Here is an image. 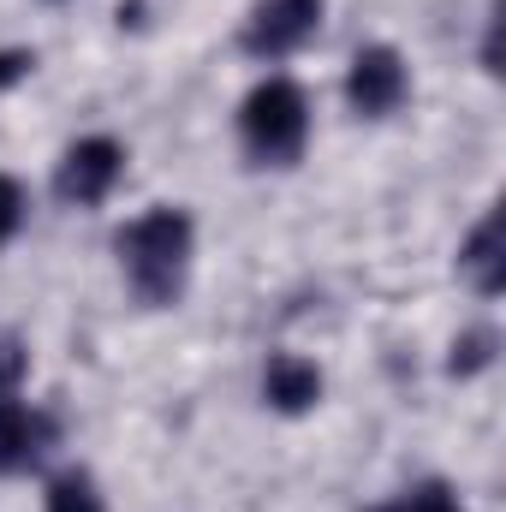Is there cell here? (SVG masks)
Segmentation results:
<instances>
[{
  "instance_id": "obj_1",
  "label": "cell",
  "mask_w": 506,
  "mask_h": 512,
  "mask_svg": "<svg viewBox=\"0 0 506 512\" xmlns=\"http://www.w3.org/2000/svg\"><path fill=\"white\" fill-rule=\"evenodd\" d=\"M120 262L131 274V292L143 304H173L191 262V215L185 209H149L120 233Z\"/></svg>"
},
{
  "instance_id": "obj_2",
  "label": "cell",
  "mask_w": 506,
  "mask_h": 512,
  "mask_svg": "<svg viewBox=\"0 0 506 512\" xmlns=\"http://www.w3.org/2000/svg\"><path fill=\"white\" fill-rule=\"evenodd\" d=\"M239 131H245V149H251L262 167H286L298 161L304 137H310V102L292 78H268L256 84L239 108Z\"/></svg>"
},
{
  "instance_id": "obj_3",
  "label": "cell",
  "mask_w": 506,
  "mask_h": 512,
  "mask_svg": "<svg viewBox=\"0 0 506 512\" xmlns=\"http://www.w3.org/2000/svg\"><path fill=\"white\" fill-rule=\"evenodd\" d=\"M120 173H126V149H120L114 137H78V143L60 155L54 191H60V203L90 209V203H102V197L120 185Z\"/></svg>"
},
{
  "instance_id": "obj_4",
  "label": "cell",
  "mask_w": 506,
  "mask_h": 512,
  "mask_svg": "<svg viewBox=\"0 0 506 512\" xmlns=\"http://www.w3.org/2000/svg\"><path fill=\"white\" fill-rule=\"evenodd\" d=\"M322 24V0H262L251 18H245V54L256 60H280L292 48H304Z\"/></svg>"
},
{
  "instance_id": "obj_5",
  "label": "cell",
  "mask_w": 506,
  "mask_h": 512,
  "mask_svg": "<svg viewBox=\"0 0 506 512\" xmlns=\"http://www.w3.org/2000/svg\"><path fill=\"white\" fill-rule=\"evenodd\" d=\"M405 90H411V78H405V60H399L387 42L364 48V54L352 60V72H346V102H352V114H364V120L393 114V108L405 102Z\"/></svg>"
},
{
  "instance_id": "obj_6",
  "label": "cell",
  "mask_w": 506,
  "mask_h": 512,
  "mask_svg": "<svg viewBox=\"0 0 506 512\" xmlns=\"http://www.w3.org/2000/svg\"><path fill=\"white\" fill-rule=\"evenodd\" d=\"M54 441V423L42 411H30L24 399L0 393V471H30Z\"/></svg>"
},
{
  "instance_id": "obj_7",
  "label": "cell",
  "mask_w": 506,
  "mask_h": 512,
  "mask_svg": "<svg viewBox=\"0 0 506 512\" xmlns=\"http://www.w3.org/2000/svg\"><path fill=\"white\" fill-rule=\"evenodd\" d=\"M262 393H268V405H274V411L298 417V411H310V405L322 399V370H316L310 358H292V352H280V358H268Z\"/></svg>"
},
{
  "instance_id": "obj_8",
  "label": "cell",
  "mask_w": 506,
  "mask_h": 512,
  "mask_svg": "<svg viewBox=\"0 0 506 512\" xmlns=\"http://www.w3.org/2000/svg\"><path fill=\"white\" fill-rule=\"evenodd\" d=\"M459 268H465V280L483 292V298H495L506 280L501 268V215H483L477 221V233L465 239V251H459Z\"/></svg>"
},
{
  "instance_id": "obj_9",
  "label": "cell",
  "mask_w": 506,
  "mask_h": 512,
  "mask_svg": "<svg viewBox=\"0 0 506 512\" xmlns=\"http://www.w3.org/2000/svg\"><path fill=\"white\" fill-rule=\"evenodd\" d=\"M48 512H102V495H96V477L90 471H66L48 483Z\"/></svg>"
},
{
  "instance_id": "obj_10",
  "label": "cell",
  "mask_w": 506,
  "mask_h": 512,
  "mask_svg": "<svg viewBox=\"0 0 506 512\" xmlns=\"http://www.w3.org/2000/svg\"><path fill=\"white\" fill-rule=\"evenodd\" d=\"M489 364H495V334H489V328H471V334L453 340V358H447L453 376H477V370H489Z\"/></svg>"
},
{
  "instance_id": "obj_11",
  "label": "cell",
  "mask_w": 506,
  "mask_h": 512,
  "mask_svg": "<svg viewBox=\"0 0 506 512\" xmlns=\"http://www.w3.org/2000/svg\"><path fill=\"white\" fill-rule=\"evenodd\" d=\"M399 512H465V507H459V495L447 483H423V489H411L399 501Z\"/></svg>"
},
{
  "instance_id": "obj_12",
  "label": "cell",
  "mask_w": 506,
  "mask_h": 512,
  "mask_svg": "<svg viewBox=\"0 0 506 512\" xmlns=\"http://www.w3.org/2000/svg\"><path fill=\"white\" fill-rule=\"evenodd\" d=\"M18 227H24V185L0 173V245H12Z\"/></svg>"
},
{
  "instance_id": "obj_13",
  "label": "cell",
  "mask_w": 506,
  "mask_h": 512,
  "mask_svg": "<svg viewBox=\"0 0 506 512\" xmlns=\"http://www.w3.org/2000/svg\"><path fill=\"white\" fill-rule=\"evenodd\" d=\"M24 370H30V352L18 340H0V393H12V387L24 382Z\"/></svg>"
},
{
  "instance_id": "obj_14",
  "label": "cell",
  "mask_w": 506,
  "mask_h": 512,
  "mask_svg": "<svg viewBox=\"0 0 506 512\" xmlns=\"http://www.w3.org/2000/svg\"><path fill=\"white\" fill-rule=\"evenodd\" d=\"M30 66H36L30 48H0V90H12L18 78H30Z\"/></svg>"
},
{
  "instance_id": "obj_15",
  "label": "cell",
  "mask_w": 506,
  "mask_h": 512,
  "mask_svg": "<svg viewBox=\"0 0 506 512\" xmlns=\"http://www.w3.org/2000/svg\"><path fill=\"white\" fill-rule=\"evenodd\" d=\"M370 512H399V501H393V507H370Z\"/></svg>"
}]
</instances>
